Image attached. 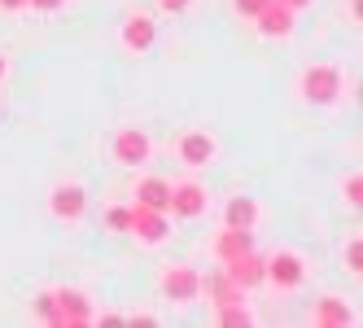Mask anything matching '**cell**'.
<instances>
[{
  "label": "cell",
  "instance_id": "cell-20",
  "mask_svg": "<svg viewBox=\"0 0 363 328\" xmlns=\"http://www.w3.org/2000/svg\"><path fill=\"white\" fill-rule=\"evenodd\" d=\"M232 5H237V13H245V18H254L258 9L267 5V0H232Z\"/></svg>",
  "mask_w": 363,
  "mask_h": 328
},
{
  "label": "cell",
  "instance_id": "cell-7",
  "mask_svg": "<svg viewBox=\"0 0 363 328\" xmlns=\"http://www.w3.org/2000/svg\"><path fill=\"white\" fill-rule=\"evenodd\" d=\"M132 232L145 241V245H158L162 237H167V215L162 210H153V206H132Z\"/></svg>",
  "mask_w": 363,
  "mask_h": 328
},
{
  "label": "cell",
  "instance_id": "cell-1",
  "mask_svg": "<svg viewBox=\"0 0 363 328\" xmlns=\"http://www.w3.org/2000/svg\"><path fill=\"white\" fill-rule=\"evenodd\" d=\"M302 96L315 101V106H333L342 96V70L337 66H311L302 74Z\"/></svg>",
  "mask_w": 363,
  "mask_h": 328
},
{
  "label": "cell",
  "instance_id": "cell-8",
  "mask_svg": "<svg viewBox=\"0 0 363 328\" xmlns=\"http://www.w3.org/2000/svg\"><path fill=\"white\" fill-rule=\"evenodd\" d=\"M48 206H53V215L57 219H84V210H88V197H84V188L79 184H57L53 188V197H48Z\"/></svg>",
  "mask_w": 363,
  "mask_h": 328
},
{
  "label": "cell",
  "instance_id": "cell-25",
  "mask_svg": "<svg viewBox=\"0 0 363 328\" xmlns=\"http://www.w3.org/2000/svg\"><path fill=\"white\" fill-rule=\"evenodd\" d=\"M31 5H35V9H57L62 0H31Z\"/></svg>",
  "mask_w": 363,
  "mask_h": 328
},
{
  "label": "cell",
  "instance_id": "cell-16",
  "mask_svg": "<svg viewBox=\"0 0 363 328\" xmlns=\"http://www.w3.org/2000/svg\"><path fill=\"white\" fill-rule=\"evenodd\" d=\"M219 259L228 263V259H237V254H245V249H254V232H241V228H228L223 237H219Z\"/></svg>",
  "mask_w": 363,
  "mask_h": 328
},
{
  "label": "cell",
  "instance_id": "cell-3",
  "mask_svg": "<svg viewBox=\"0 0 363 328\" xmlns=\"http://www.w3.org/2000/svg\"><path fill=\"white\" fill-rule=\"evenodd\" d=\"M254 18H258V35H267V40H284L294 31V9L280 5V0H267Z\"/></svg>",
  "mask_w": 363,
  "mask_h": 328
},
{
  "label": "cell",
  "instance_id": "cell-23",
  "mask_svg": "<svg viewBox=\"0 0 363 328\" xmlns=\"http://www.w3.org/2000/svg\"><path fill=\"white\" fill-rule=\"evenodd\" d=\"M158 5H162L167 13H184V9H189V0H158Z\"/></svg>",
  "mask_w": 363,
  "mask_h": 328
},
{
  "label": "cell",
  "instance_id": "cell-24",
  "mask_svg": "<svg viewBox=\"0 0 363 328\" xmlns=\"http://www.w3.org/2000/svg\"><path fill=\"white\" fill-rule=\"evenodd\" d=\"M0 5H5V9H27L31 0H0Z\"/></svg>",
  "mask_w": 363,
  "mask_h": 328
},
{
  "label": "cell",
  "instance_id": "cell-4",
  "mask_svg": "<svg viewBox=\"0 0 363 328\" xmlns=\"http://www.w3.org/2000/svg\"><path fill=\"white\" fill-rule=\"evenodd\" d=\"M53 298H57V311H62V328H84V324H92V302H88V293H79V289H57Z\"/></svg>",
  "mask_w": 363,
  "mask_h": 328
},
{
  "label": "cell",
  "instance_id": "cell-15",
  "mask_svg": "<svg viewBox=\"0 0 363 328\" xmlns=\"http://www.w3.org/2000/svg\"><path fill=\"white\" fill-rule=\"evenodd\" d=\"M354 315H350V307H346V302L342 298H320L315 302V324L320 328H346Z\"/></svg>",
  "mask_w": 363,
  "mask_h": 328
},
{
  "label": "cell",
  "instance_id": "cell-21",
  "mask_svg": "<svg viewBox=\"0 0 363 328\" xmlns=\"http://www.w3.org/2000/svg\"><path fill=\"white\" fill-rule=\"evenodd\" d=\"M346 193H350V206H359V193H363V180H359V175H350V184H346Z\"/></svg>",
  "mask_w": 363,
  "mask_h": 328
},
{
  "label": "cell",
  "instance_id": "cell-14",
  "mask_svg": "<svg viewBox=\"0 0 363 328\" xmlns=\"http://www.w3.org/2000/svg\"><path fill=\"white\" fill-rule=\"evenodd\" d=\"M136 201L140 206H153V210H171V184L167 180H158V175H149V180H140L136 184Z\"/></svg>",
  "mask_w": 363,
  "mask_h": 328
},
{
  "label": "cell",
  "instance_id": "cell-22",
  "mask_svg": "<svg viewBox=\"0 0 363 328\" xmlns=\"http://www.w3.org/2000/svg\"><path fill=\"white\" fill-rule=\"evenodd\" d=\"M346 259H350V271H359V259H363V245H359V237L350 241V249H346Z\"/></svg>",
  "mask_w": 363,
  "mask_h": 328
},
{
  "label": "cell",
  "instance_id": "cell-2",
  "mask_svg": "<svg viewBox=\"0 0 363 328\" xmlns=\"http://www.w3.org/2000/svg\"><path fill=\"white\" fill-rule=\"evenodd\" d=\"M302 276H306V267H302V259L294 249H276V254L263 263V281H276L280 289H298Z\"/></svg>",
  "mask_w": 363,
  "mask_h": 328
},
{
  "label": "cell",
  "instance_id": "cell-17",
  "mask_svg": "<svg viewBox=\"0 0 363 328\" xmlns=\"http://www.w3.org/2000/svg\"><path fill=\"white\" fill-rule=\"evenodd\" d=\"M219 324H223V328H241V324H250L245 302H228V307H219Z\"/></svg>",
  "mask_w": 363,
  "mask_h": 328
},
{
  "label": "cell",
  "instance_id": "cell-26",
  "mask_svg": "<svg viewBox=\"0 0 363 328\" xmlns=\"http://www.w3.org/2000/svg\"><path fill=\"white\" fill-rule=\"evenodd\" d=\"M280 5H289V9H306L311 0H280Z\"/></svg>",
  "mask_w": 363,
  "mask_h": 328
},
{
  "label": "cell",
  "instance_id": "cell-11",
  "mask_svg": "<svg viewBox=\"0 0 363 328\" xmlns=\"http://www.w3.org/2000/svg\"><path fill=\"white\" fill-rule=\"evenodd\" d=\"M171 210L184 215V219H197L206 210V188L201 184H175L171 188Z\"/></svg>",
  "mask_w": 363,
  "mask_h": 328
},
{
  "label": "cell",
  "instance_id": "cell-10",
  "mask_svg": "<svg viewBox=\"0 0 363 328\" xmlns=\"http://www.w3.org/2000/svg\"><path fill=\"white\" fill-rule=\"evenodd\" d=\"M153 40H158V31H153V18L149 13H132L123 22V44L132 48V53H149Z\"/></svg>",
  "mask_w": 363,
  "mask_h": 328
},
{
  "label": "cell",
  "instance_id": "cell-19",
  "mask_svg": "<svg viewBox=\"0 0 363 328\" xmlns=\"http://www.w3.org/2000/svg\"><path fill=\"white\" fill-rule=\"evenodd\" d=\"M106 223H110V232H132V210H127V206H114V210L106 215Z\"/></svg>",
  "mask_w": 363,
  "mask_h": 328
},
{
  "label": "cell",
  "instance_id": "cell-27",
  "mask_svg": "<svg viewBox=\"0 0 363 328\" xmlns=\"http://www.w3.org/2000/svg\"><path fill=\"white\" fill-rule=\"evenodd\" d=\"M0 74H5V57H0Z\"/></svg>",
  "mask_w": 363,
  "mask_h": 328
},
{
  "label": "cell",
  "instance_id": "cell-13",
  "mask_svg": "<svg viewBox=\"0 0 363 328\" xmlns=\"http://www.w3.org/2000/svg\"><path fill=\"white\" fill-rule=\"evenodd\" d=\"M223 223H228V228H241V232H254V223H258V201H254V197H232L228 206H223Z\"/></svg>",
  "mask_w": 363,
  "mask_h": 328
},
{
  "label": "cell",
  "instance_id": "cell-12",
  "mask_svg": "<svg viewBox=\"0 0 363 328\" xmlns=\"http://www.w3.org/2000/svg\"><path fill=\"white\" fill-rule=\"evenodd\" d=\"M179 158H184L189 166H211L215 162V140L206 132H189L184 140H179Z\"/></svg>",
  "mask_w": 363,
  "mask_h": 328
},
{
  "label": "cell",
  "instance_id": "cell-9",
  "mask_svg": "<svg viewBox=\"0 0 363 328\" xmlns=\"http://www.w3.org/2000/svg\"><path fill=\"white\" fill-rule=\"evenodd\" d=\"M223 276H228L232 285L250 289V285L263 281V259H254V249H245V254H237V259H228V263H223Z\"/></svg>",
  "mask_w": 363,
  "mask_h": 328
},
{
  "label": "cell",
  "instance_id": "cell-18",
  "mask_svg": "<svg viewBox=\"0 0 363 328\" xmlns=\"http://www.w3.org/2000/svg\"><path fill=\"white\" fill-rule=\"evenodd\" d=\"M35 315L62 328V311H57V298H53V293H40V298H35Z\"/></svg>",
  "mask_w": 363,
  "mask_h": 328
},
{
  "label": "cell",
  "instance_id": "cell-6",
  "mask_svg": "<svg viewBox=\"0 0 363 328\" xmlns=\"http://www.w3.org/2000/svg\"><path fill=\"white\" fill-rule=\"evenodd\" d=\"M162 293L171 302H193L201 293V276L193 267H171V271H162Z\"/></svg>",
  "mask_w": 363,
  "mask_h": 328
},
{
  "label": "cell",
  "instance_id": "cell-5",
  "mask_svg": "<svg viewBox=\"0 0 363 328\" xmlns=\"http://www.w3.org/2000/svg\"><path fill=\"white\" fill-rule=\"evenodd\" d=\"M114 162H123V166L149 162V136L136 132V128H123V132L114 136Z\"/></svg>",
  "mask_w": 363,
  "mask_h": 328
}]
</instances>
